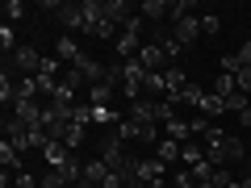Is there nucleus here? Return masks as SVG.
<instances>
[{
	"label": "nucleus",
	"mask_w": 251,
	"mask_h": 188,
	"mask_svg": "<svg viewBox=\"0 0 251 188\" xmlns=\"http://www.w3.org/2000/svg\"><path fill=\"white\" fill-rule=\"evenodd\" d=\"M42 63L46 59L34 50V46H17L13 54H4V75H38Z\"/></svg>",
	"instance_id": "1"
},
{
	"label": "nucleus",
	"mask_w": 251,
	"mask_h": 188,
	"mask_svg": "<svg viewBox=\"0 0 251 188\" xmlns=\"http://www.w3.org/2000/svg\"><path fill=\"white\" fill-rule=\"evenodd\" d=\"M138 34H143V17H134L130 25L117 34V42H113V50L122 54V63L126 59H138V50H143V42H138Z\"/></svg>",
	"instance_id": "2"
},
{
	"label": "nucleus",
	"mask_w": 251,
	"mask_h": 188,
	"mask_svg": "<svg viewBox=\"0 0 251 188\" xmlns=\"http://www.w3.org/2000/svg\"><path fill=\"white\" fill-rule=\"evenodd\" d=\"M109 163L105 159H88L84 163V176H80V184H88V188H105V180H109Z\"/></svg>",
	"instance_id": "3"
},
{
	"label": "nucleus",
	"mask_w": 251,
	"mask_h": 188,
	"mask_svg": "<svg viewBox=\"0 0 251 188\" xmlns=\"http://www.w3.org/2000/svg\"><path fill=\"white\" fill-rule=\"evenodd\" d=\"M54 21H59L63 29H75V34H84V29H88V21H84V9H80V4H63V9L54 13Z\"/></svg>",
	"instance_id": "4"
},
{
	"label": "nucleus",
	"mask_w": 251,
	"mask_h": 188,
	"mask_svg": "<svg viewBox=\"0 0 251 188\" xmlns=\"http://www.w3.org/2000/svg\"><path fill=\"white\" fill-rule=\"evenodd\" d=\"M172 38H176V46H193V42L201 38V17H180Z\"/></svg>",
	"instance_id": "5"
},
{
	"label": "nucleus",
	"mask_w": 251,
	"mask_h": 188,
	"mask_svg": "<svg viewBox=\"0 0 251 188\" xmlns=\"http://www.w3.org/2000/svg\"><path fill=\"white\" fill-rule=\"evenodd\" d=\"M138 63H143L147 71H168V50H163V46H151V42H147L143 50H138Z\"/></svg>",
	"instance_id": "6"
},
{
	"label": "nucleus",
	"mask_w": 251,
	"mask_h": 188,
	"mask_svg": "<svg viewBox=\"0 0 251 188\" xmlns=\"http://www.w3.org/2000/svg\"><path fill=\"white\" fill-rule=\"evenodd\" d=\"M163 138H172V142L184 146L188 138H193V125H188V117H172V121L163 125Z\"/></svg>",
	"instance_id": "7"
},
{
	"label": "nucleus",
	"mask_w": 251,
	"mask_h": 188,
	"mask_svg": "<svg viewBox=\"0 0 251 188\" xmlns=\"http://www.w3.org/2000/svg\"><path fill=\"white\" fill-rule=\"evenodd\" d=\"M54 59L67 63V67H75V63H80V46H75V38H59V42H54Z\"/></svg>",
	"instance_id": "8"
},
{
	"label": "nucleus",
	"mask_w": 251,
	"mask_h": 188,
	"mask_svg": "<svg viewBox=\"0 0 251 188\" xmlns=\"http://www.w3.org/2000/svg\"><path fill=\"white\" fill-rule=\"evenodd\" d=\"M0 163H4V171H21V146L17 142H0Z\"/></svg>",
	"instance_id": "9"
},
{
	"label": "nucleus",
	"mask_w": 251,
	"mask_h": 188,
	"mask_svg": "<svg viewBox=\"0 0 251 188\" xmlns=\"http://www.w3.org/2000/svg\"><path fill=\"white\" fill-rule=\"evenodd\" d=\"M42 155H46V163H50V167H59V163H67V159H72L67 142H46V146H42Z\"/></svg>",
	"instance_id": "10"
},
{
	"label": "nucleus",
	"mask_w": 251,
	"mask_h": 188,
	"mask_svg": "<svg viewBox=\"0 0 251 188\" xmlns=\"http://www.w3.org/2000/svg\"><path fill=\"white\" fill-rule=\"evenodd\" d=\"M155 159H159V163H168V167H172V163L180 159V142H172V138H163V142L155 146Z\"/></svg>",
	"instance_id": "11"
},
{
	"label": "nucleus",
	"mask_w": 251,
	"mask_h": 188,
	"mask_svg": "<svg viewBox=\"0 0 251 188\" xmlns=\"http://www.w3.org/2000/svg\"><path fill=\"white\" fill-rule=\"evenodd\" d=\"M143 17H151V21L172 17V0H147V4H143Z\"/></svg>",
	"instance_id": "12"
},
{
	"label": "nucleus",
	"mask_w": 251,
	"mask_h": 188,
	"mask_svg": "<svg viewBox=\"0 0 251 188\" xmlns=\"http://www.w3.org/2000/svg\"><path fill=\"white\" fill-rule=\"evenodd\" d=\"M201 117H214V113H226V100L222 96H214V92H205V100H201V109H197Z\"/></svg>",
	"instance_id": "13"
},
{
	"label": "nucleus",
	"mask_w": 251,
	"mask_h": 188,
	"mask_svg": "<svg viewBox=\"0 0 251 188\" xmlns=\"http://www.w3.org/2000/svg\"><path fill=\"white\" fill-rule=\"evenodd\" d=\"M230 92H239V84H234V75H222V71H218V80H214V96H230Z\"/></svg>",
	"instance_id": "14"
},
{
	"label": "nucleus",
	"mask_w": 251,
	"mask_h": 188,
	"mask_svg": "<svg viewBox=\"0 0 251 188\" xmlns=\"http://www.w3.org/2000/svg\"><path fill=\"white\" fill-rule=\"evenodd\" d=\"M180 159H184L188 167H193V163H201V159H205V151H201V146H193V142H184V146H180Z\"/></svg>",
	"instance_id": "15"
},
{
	"label": "nucleus",
	"mask_w": 251,
	"mask_h": 188,
	"mask_svg": "<svg viewBox=\"0 0 251 188\" xmlns=\"http://www.w3.org/2000/svg\"><path fill=\"white\" fill-rule=\"evenodd\" d=\"M226 109H230V113H243V109H251L247 92H230V96H226Z\"/></svg>",
	"instance_id": "16"
},
{
	"label": "nucleus",
	"mask_w": 251,
	"mask_h": 188,
	"mask_svg": "<svg viewBox=\"0 0 251 188\" xmlns=\"http://www.w3.org/2000/svg\"><path fill=\"white\" fill-rule=\"evenodd\" d=\"M0 46H4V54H9V50H17V34H13V25H9V21L0 25Z\"/></svg>",
	"instance_id": "17"
},
{
	"label": "nucleus",
	"mask_w": 251,
	"mask_h": 188,
	"mask_svg": "<svg viewBox=\"0 0 251 188\" xmlns=\"http://www.w3.org/2000/svg\"><path fill=\"white\" fill-rule=\"evenodd\" d=\"M218 29H222V21H218L214 13H205V17H201V34H205V38H214Z\"/></svg>",
	"instance_id": "18"
},
{
	"label": "nucleus",
	"mask_w": 251,
	"mask_h": 188,
	"mask_svg": "<svg viewBox=\"0 0 251 188\" xmlns=\"http://www.w3.org/2000/svg\"><path fill=\"white\" fill-rule=\"evenodd\" d=\"M4 13H9V25L17 17H25V4H21V0H9V4H4Z\"/></svg>",
	"instance_id": "19"
},
{
	"label": "nucleus",
	"mask_w": 251,
	"mask_h": 188,
	"mask_svg": "<svg viewBox=\"0 0 251 188\" xmlns=\"http://www.w3.org/2000/svg\"><path fill=\"white\" fill-rule=\"evenodd\" d=\"M239 67H243L239 54H226V59H222V75H239Z\"/></svg>",
	"instance_id": "20"
},
{
	"label": "nucleus",
	"mask_w": 251,
	"mask_h": 188,
	"mask_svg": "<svg viewBox=\"0 0 251 188\" xmlns=\"http://www.w3.org/2000/svg\"><path fill=\"white\" fill-rule=\"evenodd\" d=\"M234 84H239V92H247V96H251V67H243V71L234 75Z\"/></svg>",
	"instance_id": "21"
},
{
	"label": "nucleus",
	"mask_w": 251,
	"mask_h": 188,
	"mask_svg": "<svg viewBox=\"0 0 251 188\" xmlns=\"http://www.w3.org/2000/svg\"><path fill=\"white\" fill-rule=\"evenodd\" d=\"M234 54H239V63H243V67H251V42H243ZM243 67H239V71H243Z\"/></svg>",
	"instance_id": "22"
},
{
	"label": "nucleus",
	"mask_w": 251,
	"mask_h": 188,
	"mask_svg": "<svg viewBox=\"0 0 251 188\" xmlns=\"http://www.w3.org/2000/svg\"><path fill=\"white\" fill-rule=\"evenodd\" d=\"M239 121H243V125L251 130V109H243V113H239Z\"/></svg>",
	"instance_id": "23"
},
{
	"label": "nucleus",
	"mask_w": 251,
	"mask_h": 188,
	"mask_svg": "<svg viewBox=\"0 0 251 188\" xmlns=\"http://www.w3.org/2000/svg\"><path fill=\"white\" fill-rule=\"evenodd\" d=\"M197 188H218V184H197Z\"/></svg>",
	"instance_id": "24"
},
{
	"label": "nucleus",
	"mask_w": 251,
	"mask_h": 188,
	"mask_svg": "<svg viewBox=\"0 0 251 188\" xmlns=\"http://www.w3.org/2000/svg\"><path fill=\"white\" fill-rule=\"evenodd\" d=\"M230 188H243V180H239V184H230Z\"/></svg>",
	"instance_id": "25"
}]
</instances>
